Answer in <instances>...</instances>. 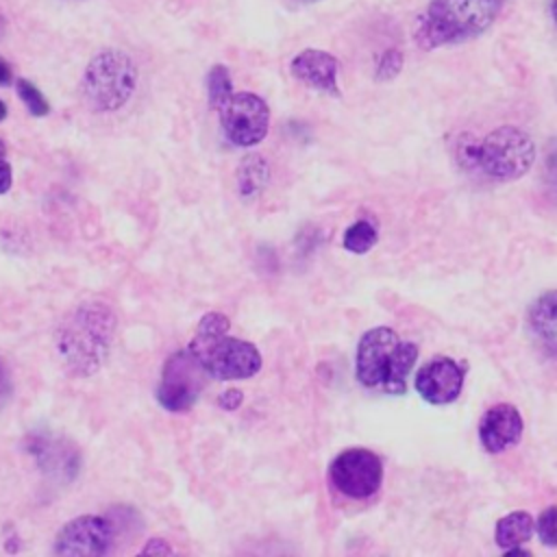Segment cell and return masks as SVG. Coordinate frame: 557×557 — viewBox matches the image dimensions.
Wrapping results in <instances>:
<instances>
[{"label":"cell","mask_w":557,"mask_h":557,"mask_svg":"<svg viewBox=\"0 0 557 557\" xmlns=\"http://www.w3.org/2000/svg\"><path fill=\"white\" fill-rule=\"evenodd\" d=\"M115 311L102 300H83L72 307L54 331V352L61 368L76 379L96 374L113 346Z\"/></svg>","instance_id":"cell-1"},{"label":"cell","mask_w":557,"mask_h":557,"mask_svg":"<svg viewBox=\"0 0 557 557\" xmlns=\"http://www.w3.org/2000/svg\"><path fill=\"white\" fill-rule=\"evenodd\" d=\"M418 359V346L405 342L389 326L366 331L357 344L355 374L363 387L405 394L407 376Z\"/></svg>","instance_id":"cell-2"},{"label":"cell","mask_w":557,"mask_h":557,"mask_svg":"<svg viewBox=\"0 0 557 557\" xmlns=\"http://www.w3.org/2000/svg\"><path fill=\"white\" fill-rule=\"evenodd\" d=\"M500 7L503 0H431L413 37L424 50L474 39L494 24Z\"/></svg>","instance_id":"cell-3"},{"label":"cell","mask_w":557,"mask_h":557,"mask_svg":"<svg viewBox=\"0 0 557 557\" xmlns=\"http://www.w3.org/2000/svg\"><path fill=\"white\" fill-rule=\"evenodd\" d=\"M461 159L494 181H516L535 161V146L529 133L516 126H498L483 141L470 144Z\"/></svg>","instance_id":"cell-4"},{"label":"cell","mask_w":557,"mask_h":557,"mask_svg":"<svg viewBox=\"0 0 557 557\" xmlns=\"http://www.w3.org/2000/svg\"><path fill=\"white\" fill-rule=\"evenodd\" d=\"M137 65L122 50H100L83 74V98L91 111L109 113L122 109L137 87Z\"/></svg>","instance_id":"cell-5"},{"label":"cell","mask_w":557,"mask_h":557,"mask_svg":"<svg viewBox=\"0 0 557 557\" xmlns=\"http://www.w3.org/2000/svg\"><path fill=\"white\" fill-rule=\"evenodd\" d=\"M209 372L205 363L189 350L181 348L168 357L161 370V381L157 387V400L163 409L181 413L196 405Z\"/></svg>","instance_id":"cell-6"},{"label":"cell","mask_w":557,"mask_h":557,"mask_svg":"<svg viewBox=\"0 0 557 557\" xmlns=\"http://www.w3.org/2000/svg\"><path fill=\"white\" fill-rule=\"evenodd\" d=\"M333 487L355 500L370 498L383 481L381 457L368 448H346L329 466Z\"/></svg>","instance_id":"cell-7"},{"label":"cell","mask_w":557,"mask_h":557,"mask_svg":"<svg viewBox=\"0 0 557 557\" xmlns=\"http://www.w3.org/2000/svg\"><path fill=\"white\" fill-rule=\"evenodd\" d=\"M220 124L226 139L235 146H257L270 126V109L265 100L250 91H235L220 109Z\"/></svg>","instance_id":"cell-8"},{"label":"cell","mask_w":557,"mask_h":557,"mask_svg":"<svg viewBox=\"0 0 557 557\" xmlns=\"http://www.w3.org/2000/svg\"><path fill=\"white\" fill-rule=\"evenodd\" d=\"M200 361L205 363L209 379L215 381H242L250 379L261 370V352L255 344L224 335L211 350H207Z\"/></svg>","instance_id":"cell-9"},{"label":"cell","mask_w":557,"mask_h":557,"mask_svg":"<svg viewBox=\"0 0 557 557\" xmlns=\"http://www.w3.org/2000/svg\"><path fill=\"white\" fill-rule=\"evenodd\" d=\"M113 529L102 516H78L54 537V553L63 557H100L111 548Z\"/></svg>","instance_id":"cell-10"},{"label":"cell","mask_w":557,"mask_h":557,"mask_svg":"<svg viewBox=\"0 0 557 557\" xmlns=\"http://www.w3.org/2000/svg\"><path fill=\"white\" fill-rule=\"evenodd\" d=\"M466 368L450 357L429 359L416 374V392L429 405H448L459 398Z\"/></svg>","instance_id":"cell-11"},{"label":"cell","mask_w":557,"mask_h":557,"mask_svg":"<svg viewBox=\"0 0 557 557\" xmlns=\"http://www.w3.org/2000/svg\"><path fill=\"white\" fill-rule=\"evenodd\" d=\"M522 431H524L522 416L509 403H498L490 407L479 422L481 446L492 455L505 453L511 446H516L522 437Z\"/></svg>","instance_id":"cell-12"},{"label":"cell","mask_w":557,"mask_h":557,"mask_svg":"<svg viewBox=\"0 0 557 557\" xmlns=\"http://www.w3.org/2000/svg\"><path fill=\"white\" fill-rule=\"evenodd\" d=\"M337 70H339L337 59L331 52L315 50V48H307L298 52L289 63V72L296 81L329 96H339Z\"/></svg>","instance_id":"cell-13"},{"label":"cell","mask_w":557,"mask_h":557,"mask_svg":"<svg viewBox=\"0 0 557 557\" xmlns=\"http://www.w3.org/2000/svg\"><path fill=\"white\" fill-rule=\"evenodd\" d=\"M529 329L546 352L557 355V289L533 300L529 307Z\"/></svg>","instance_id":"cell-14"},{"label":"cell","mask_w":557,"mask_h":557,"mask_svg":"<svg viewBox=\"0 0 557 557\" xmlns=\"http://www.w3.org/2000/svg\"><path fill=\"white\" fill-rule=\"evenodd\" d=\"M235 178H237V189L244 198H257L270 181V165L259 152L244 154V159L237 165Z\"/></svg>","instance_id":"cell-15"},{"label":"cell","mask_w":557,"mask_h":557,"mask_svg":"<svg viewBox=\"0 0 557 557\" xmlns=\"http://www.w3.org/2000/svg\"><path fill=\"white\" fill-rule=\"evenodd\" d=\"M533 529H535V522L527 511H511L496 522L494 540L503 550L516 548L531 540Z\"/></svg>","instance_id":"cell-16"},{"label":"cell","mask_w":557,"mask_h":557,"mask_svg":"<svg viewBox=\"0 0 557 557\" xmlns=\"http://www.w3.org/2000/svg\"><path fill=\"white\" fill-rule=\"evenodd\" d=\"M231 329V320L220 313V311H209L200 318L196 333L191 337V342L187 344V348L200 359L207 350H211L224 335H228Z\"/></svg>","instance_id":"cell-17"},{"label":"cell","mask_w":557,"mask_h":557,"mask_svg":"<svg viewBox=\"0 0 557 557\" xmlns=\"http://www.w3.org/2000/svg\"><path fill=\"white\" fill-rule=\"evenodd\" d=\"M233 81L231 72L226 65L215 63L209 74H207V96H209V107L218 111L231 96H233Z\"/></svg>","instance_id":"cell-18"},{"label":"cell","mask_w":557,"mask_h":557,"mask_svg":"<svg viewBox=\"0 0 557 557\" xmlns=\"http://www.w3.org/2000/svg\"><path fill=\"white\" fill-rule=\"evenodd\" d=\"M376 239H379V233H376L374 224L368 220H357L346 228L342 244L346 250H350L355 255H363L376 244Z\"/></svg>","instance_id":"cell-19"},{"label":"cell","mask_w":557,"mask_h":557,"mask_svg":"<svg viewBox=\"0 0 557 557\" xmlns=\"http://www.w3.org/2000/svg\"><path fill=\"white\" fill-rule=\"evenodd\" d=\"M15 89H17V96L22 98V102L26 104L28 113L35 115V117H44L50 113V104L46 100V96L26 78H17L15 81Z\"/></svg>","instance_id":"cell-20"},{"label":"cell","mask_w":557,"mask_h":557,"mask_svg":"<svg viewBox=\"0 0 557 557\" xmlns=\"http://www.w3.org/2000/svg\"><path fill=\"white\" fill-rule=\"evenodd\" d=\"M535 531L544 546H550V548L557 546V505H550L540 513L535 522Z\"/></svg>","instance_id":"cell-21"},{"label":"cell","mask_w":557,"mask_h":557,"mask_svg":"<svg viewBox=\"0 0 557 557\" xmlns=\"http://www.w3.org/2000/svg\"><path fill=\"white\" fill-rule=\"evenodd\" d=\"M403 70V52L396 48L385 50L376 63V81H392Z\"/></svg>","instance_id":"cell-22"},{"label":"cell","mask_w":557,"mask_h":557,"mask_svg":"<svg viewBox=\"0 0 557 557\" xmlns=\"http://www.w3.org/2000/svg\"><path fill=\"white\" fill-rule=\"evenodd\" d=\"M11 185H13V170L7 159V146L0 139V196L7 194L11 189Z\"/></svg>","instance_id":"cell-23"},{"label":"cell","mask_w":557,"mask_h":557,"mask_svg":"<svg viewBox=\"0 0 557 557\" xmlns=\"http://www.w3.org/2000/svg\"><path fill=\"white\" fill-rule=\"evenodd\" d=\"M244 403V392L237 389V387H228L224 389L220 396H218V405L224 409V411H235L237 407H242Z\"/></svg>","instance_id":"cell-24"},{"label":"cell","mask_w":557,"mask_h":557,"mask_svg":"<svg viewBox=\"0 0 557 557\" xmlns=\"http://www.w3.org/2000/svg\"><path fill=\"white\" fill-rule=\"evenodd\" d=\"M13 396V379L9 366L0 359V409L11 400Z\"/></svg>","instance_id":"cell-25"},{"label":"cell","mask_w":557,"mask_h":557,"mask_svg":"<svg viewBox=\"0 0 557 557\" xmlns=\"http://www.w3.org/2000/svg\"><path fill=\"white\" fill-rule=\"evenodd\" d=\"M165 553H174V548L163 537H150L146 546L139 550V555H165Z\"/></svg>","instance_id":"cell-26"},{"label":"cell","mask_w":557,"mask_h":557,"mask_svg":"<svg viewBox=\"0 0 557 557\" xmlns=\"http://www.w3.org/2000/svg\"><path fill=\"white\" fill-rule=\"evenodd\" d=\"M13 81V72L11 65L0 57V87H7Z\"/></svg>","instance_id":"cell-27"},{"label":"cell","mask_w":557,"mask_h":557,"mask_svg":"<svg viewBox=\"0 0 557 557\" xmlns=\"http://www.w3.org/2000/svg\"><path fill=\"white\" fill-rule=\"evenodd\" d=\"M550 15H553V20L557 24V0H550Z\"/></svg>","instance_id":"cell-28"},{"label":"cell","mask_w":557,"mask_h":557,"mask_svg":"<svg viewBox=\"0 0 557 557\" xmlns=\"http://www.w3.org/2000/svg\"><path fill=\"white\" fill-rule=\"evenodd\" d=\"M7 113H9V111H7V104L0 100V122L7 117Z\"/></svg>","instance_id":"cell-29"},{"label":"cell","mask_w":557,"mask_h":557,"mask_svg":"<svg viewBox=\"0 0 557 557\" xmlns=\"http://www.w3.org/2000/svg\"><path fill=\"white\" fill-rule=\"evenodd\" d=\"M302 2H311V0H302Z\"/></svg>","instance_id":"cell-30"}]
</instances>
